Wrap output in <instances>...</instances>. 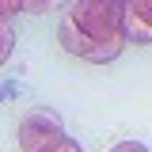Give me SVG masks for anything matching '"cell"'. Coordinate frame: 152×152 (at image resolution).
<instances>
[{
	"instance_id": "cell-6",
	"label": "cell",
	"mask_w": 152,
	"mask_h": 152,
	"mask_svg": "<svg viewBox=\"0 0 152 152\" xmlns=\"http://www.w3.org/2000/svg\"><path fill=\"white\" fill-rule=\"evenodd\" d=\"M38 152H84V148L76 145L72 137H57L53 145H46V148H38Z\"/></svg>"
},
{
	"instance_id": "cell-3",
	"label": "cell",
	"mask_w": 152,
	"mask_h": 152,
	"mask_svg": "<svg viewBox=\"0 0 152 152\" xmlns=\"http://www.w3.org/2000/svg\"><path fill=\"white\" fill-rule=\"evenodd\" d=\"M152 0H126V12H122V38H126V46L137 42V46H148L152 38Z\"/></svg>"
},
{
	"instance_id": "cell-5",
	"label": "cell",
	"mask_w": 152,
	"mask_h": 152,
	"mask_svg": "<svg viewBox=\"0 0 152 152\" xmlns=\"http://www.w3.org/2000/svg\"><path fill=\"white\" fill-rule=\"evenodd\" d=\"M61 0H19V12H31V15H42V12H53Z\"/></svg>"
},
{
	"instance_id": "cell-2",
	"label": "cell",
	"mask_w": 152,
	"mask_h": 152,
	"mask_svg": "<svg viewBox=\"0 0 152 152\" xmlns=\"http://www.w3.org/2000/svg\"><path fill=\"white\" fill-rule=\"evenodd\" d=\"M57 137H65V126H61V118L53 110L38 107V110L23 114V122H19V152H38L46 145H53Z\"/></svg>"
},
{
	"instance_id": "cell-7",
	"label": "cell",
	"mask_w": 152,
	"mask_h": 152,
	"mask_svg": "<svg viewBox=\"0 0 152 152\" xmlns=\"http://www.w3.org/2000/svg\"><path fill=\"white\" fill-rule=\"evenodd\" d=\"M110 152H148V145H145V141H122V145H114Z\"/></svg>"
},
{
	"instance_id": "cell-8",
	"label": "cell",
	"mask_w": 152,
	"mask_h": 152,
	"mask_svg": "<svg viewBox=\"0 0 152 152\" xmlns=\"http://www.w3.org/2000/svg\"><path fill=\"white\" fill-rule=\"evenodd\" d=\"M19 15V0H0V19H15Z\"/></svg>"
},
{
	"instance_id": "cell-1",
	"label": "cell",
	"mask_w": 152,
	"mask_h": 152,
	"mask_svg": "<svg viewBox=\"0 0 152 152\" xmlns=\"http://www.w3.org/2000/svg\"><path fill=\"white\" fill-rule=\"evenodd\" d=\"M122 12L126 0H69L65 19L91 42H110L122 38Z\"/></svg>"
},
{
	"instance_id": "cell-4",
	"label": "cell",
	"mask_w": 152,
	"mask_h": 152,
	"mask_svg": "<svg viewBox=\"0 0 152 152\" xmlns=\"http://www.w3.org/2000/svg\"><path fill=\"white\" fill-rule=\"evenodd\" d=\"M12 46H15V19H0V65L12 57Z\"/></svg>"
}]
</instances>
